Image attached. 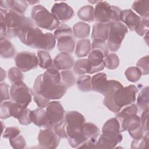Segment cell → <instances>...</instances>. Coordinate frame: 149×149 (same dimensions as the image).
I'll return each instance as SVG.
<instances>
[{"instance_id": "8d00e7d4", "label": "cell", "mask_w": 149, "mask_h": 149, "mask_svg": "<svg viewBox=\"0 0 149 149\" xmlns=\"http://www.w3.org/2000/svg\"><path fill=\"white\" fill-rule=\"evenodd\" d=\"M105 66L109 69H115L119 65V59L118 55L114 53L108 54L104 59Z\"/></svg>"}, {"instance_id": "816d5d0a", "label": "cell", "mask_w": 149, "mask_h": 149, "mask_svg": "<svg viewBox=\"0 0 149 149\" xmlns=\"http://www.w3.org/2000/svg\"><path fill=\"white\" fill-rule=\"evenodd\" d=\"M148 109L143 111V112L140 118L141 126L144 132H147L148 129Z\"/></svg>"}, {"instance_id": "9c48e42d", "label": "cell", "mask_w": 149, "mask_h": 149, "mask_svg": "<svg viewBox=\"0 0 149 149\" xmlns=\"http://www.w3.org/2000/svg\"><path fill=\"white\" fill-rule=\"evenodd\" d=\"M10 95L13 102L24 107H27L31 101V89L23 81L12 84Z\"/></svg>"}, {"instance_id": "681fc988", "label": "cell", "mask_w": 149, "mask_h": 149, "mask_svg": "<svg viewBox=\"0 0 149 149\" xmlns=\"http://www.w3.org/2000/svg\"><path fill=\"white\" fill-rule=\"evenodd\" d=\"M20 133V130L19 128L17 127H7L3 133L2 137L9 140L18 136Z\"/></svg>"}, {"instance_id": "83f0119b", "label": "cell", "mask_w": 149, "mask_h": 149, "mask_svg": "<svg viewBox=\"0 0 149 149\" xmlns=\"http://www.w3.org/2000/svg\"><path fill=\"white\" fill-rule=\"evenodd\" d=\"M91 42L88 39H82L77 41L76 47L75 54L78 58L87 56L91 52Z\"/></svg>"}, {"instance_id": "5bb4252c", "label": "cell", "mask_w": 149, "mask_h": 149, "mask_svg": "<svg viewBox=\"0 0 149 149\" xmlns=\"http://www.w3.org/2000/svg\"><path fill=\"white\" fill-rule=\"evenodd\" d=\"M51 13L61 22L70 20L74 16V11L68 3L61 2L55 3L51 8Z\"/></svg>"}, {"instance_id": "e0dca14e", "label": "cell", "mask_w": 149, "mask_h": 149, "mask_svg": "<svg viewBox=\"0 0 149 149\" xmlns=\"http://www.w3.org/2000/svg\"><path fill=\"white\" fill-rule=\"evenodd\" d=\"M120 132L127 130L129 133L142 127L141 126L140 118L137 114H131L123 118L120 121Z\"/></svg>"}, {"instance_id": "ba28073f", "label": "cell", "mask_w": 149, "mask_h": 149, "mask_svg": "<svg viewBox=\"0 0 149 149\" xmlns=\"http://www.w3.org/2000/svg\"><path fill=\"white\" fill-rule=\"evenodd\" d=\"M109 24L107 45L111 51L116 52L119 49L122 42L127 33V27L121 22H112Z\"/></svg>"}, {"instance_id": "cb8c5ba5", "label": "cell", "mask_w": 149, "mask_h": 149, "mask_svg": "<svg viewBox=\"0 0 149 149\" xmlns=\"http://www.w3.org/2000/svg\"><path fill=\"white\" fill-rule=\"evenodd\" d=\"M122 140L119 138L102 134L97 140V148H113Z\"/></svg>"}, {"instance_id": "7402d4cb", "label": "cell", "mask_w": 149, "mask_h": 149, "mask_svg": "<svg viewBox=\"0 0 149 149\" xmlns=\"http://www.w3.org/2000/svg\"><path fill=\"white\" fill-rule=\"evenodd\" d=\"M109 24L96 23L93 27L91 38L93 41H105L108 39Z\"/></svg>"}, {"instance_id": "52a82bcc", "label": "cell", "mask_w": 149, "mask_h": 149, "mask_svg": "<svg viewBox=\"0 0 149 149\" xmlns=\"http://www.w3.org/2000/svg\"><path fill=\"white\" fill-rule=\"evenodd\" d=\"M54 36L58 41L57 47L59 51L72 53L75 47V40L73 38V30L66 24H61L55 30Z\"/></svg>"}, {"instance_id": "30bf717a", "label": "cell", "mask_w": 149, "mask_h": 149, "mask_svg": "<svg viewBox=\"0 0 149 149\" xmlns=\"http://www.w3.org/2000/svg\"><path fill=\"white\" fill-rule=\"evenodd\" d=\"M64 109L59 101L49 102L46 107L47 125L45 128L53 129L54 126L64 118Z\"/></svg>"}, {"instance_id": "484cf974", "label": "cell", "mask_w": 149, "mask_h": 149, "mask_svg": "<svg viewBox=\"0 0 149 149\" xmlns=\"http://www.w3.org/2000/svg\"><path fill=\"white\" fill-rule=\"evenodd\" d=\"M31 122L38 127L45 128L47 125L45 111L44 108H38L31 112Z\"/></svg>"}, {"instance_id": "74e56055", "label": "cell", "mask_w": 149, "mask_h": 149, "mask_svg": "<svg viewBox=\"0 0 149 149\" xmlns=\"http://www.w3.org/2000/svg\"><path fill=\"white\" fill-rule=\"evenodd\" d=\"M125 75L129 81L134 83L139 80L142 74L140 70L137 67L131 66L125 70Z\"/></svg>"}, {"instance_id": "2e32d148", "label": "cell", "mask_w": 149, "mask_h": 149, "mask_svg": "<svg viewBox=\"0 0 149 149\" xmlns=\"http://www.w3.org/2000/svg\"><path fill=\"white\" fill-rule=\"evenodd\" d=\"M120 21L123 22L130 31H136L141 23V17L132 9H125L120 13Z\"/></svg>"}, {"instance_id": "603a6c76", "label": "cell", "mask_w": 149, "mask_h": 149, "mask_svg": "<svg viewBox=\"0 0 149 149\" xmlns=\"http://www.w3.org/2000/svg\"><path fill=\"white\" fill-rule=\"evenodd\" d=\"M108 80L105 73H98L91 77L92 90L104 95L107 88Z\"/></svg>"}, {"instance_id": "d4e9b609", "label": "cell", "mask_w": 149, "mask_h": 149, "mask_svg": "<svg viewBox=\"0 0 149 149\" xmlns=\"http://www.w3.org/2000/svg\"><path fill=\"white\" fill-rule=\"evenodd\" d=\"M0 52L3 58H12L15 54V46L6 37L0 38Z\"/></svg>"}, {"instance_id": "ac0fdd59", "label": "cell", "mask_w": 149, "mask_h": 149, "mask_svg": "<svg viewBox=\"0 0 149 149\" xmlns=\"http://www.w3.org/2000/svg\"><path fill=\"white\" fill-rule=\"evenodd\" d=\"M104 58L105 56L101 51L97 49H92L87 58L91 65L90 74L94 73L104 69L105 67Z\"/></svg>"}, {"instance_id": "bcb514c9", "label": "cell", "mask_w": 149, "mask_h": 149, "mask_svg": "<svg viewBox=\"0 0 149 149\" xmlns=\"http://www.w3.org/2000/svg\"><path fill=\"white\" fill-rule=\"evenodd\" d=\"M136 67L140 70L142 75L148 74V56L140 58L137 62Z\"/></svg>"}, {"instance_id": "60d3db41", "label": "cell", "mask_w": 149, "mask_h": 149, "mask_svg": "<svg viewBox=\"0 0 149 149\" xmlns=\"http://www.w3.org/2000/svg\"><path fill=\"white\" fill-rule=\"evenodd\" d=\"M148 133L143 136V137L139 139H134L132 142V148H148Z\"/></svg>"}, {"instance_id": "d6a6232c", "label": "cell", "mask_w": 149, "mask_h": 149, "mask_svg": "<svg viewBox=\"0 0 149 149\" xmlns=\"http://www.w3.org/2000/svg\"><path fill=\"white\" fill-rule=\"evenodd\" d=\"M149 87L148 86L143 88L140 93L139 94L137 100V106L140 109L144 111L148 109L149 104Z\"/></svg>"}, {"instance_id": "d590c367", "label": "cell", "mask_w": 149, "mask_h": 149, "mask_svg": "<svg viewBox=\"0 0 149 149\" xmlns=\"http://www.w3.org/2000/svg\"><path fill=\"white\" fill-rule=\"evenodd\" d=\"M148 5V1H136L133 3L132 8L143 17L149 15Z\"/></svg>"}, {"instance_id": "b9f144b4", "label": "cell", "mask_w": 149, "mask_h": 149, "mask_svg": "<svg viewBox=\"0 0 149 149\" xmlns=\"http://www.w3.org/2000/svg\"><path fill=\"white\" fill-rule=\"evenodd\" d=\"M31 93L33 96V99L34 102L39 108H45L48 104V103L50 102L49 99L45 98V97L42 96L40 94L37 93L33 89H31Z\"/></svg>"}, {"instance_id": "8fae6325", "label": "cell", "mask_w": 149, "mask_h": 149, "mask_svg": "<svg viewBox=\"0 0 149 149\" xmlns=\"http://www.w3.org/2000/svg\"><path fill=\"white\" fill-rule=\"evenodd\" d=\"M64 119L66 123L68 137L81 132V127L86 121L84 116L81 113L74 111H67L64 115Z\"/></svg>"}, {"instance_id": "ab89813d", "label": "cell", "mask_w": 149, "mask_h": 149, "mask_svg": "<svg viewBox=\"0 0 149 149\" xmlns=\"http://www.w3.org/2000/svg\"><path fill=\"white\" fill-rule=\"evenodd\" d=\"M137 111H138V107L137 105L134 104H130L129 106L125 107L121 111H119V112H118L116 115L115 118L118 120V121H120L123 118H124L126 116H127L131 114H137Z\"/></svg>"}, {"instance_id": "d6986e66", "label": "cell", "mask_w": 149, "mask_h": 149, "mask_svg": "<svg viewBox=\"0 0 149 149\" xmlns=\"http://www.w3.org/2000/svg\"><path fill=\"white\" fill-rule=\"evenodd\" d=\"M54 65L56 69L59 70H69L74 64L73 58L69 53L61 52L54 58Z\"/></svg>"}, {"instance_id": "ffe728a7", "label": "cell", "mask_w": 149, "mask_h": 149, "mask_svg": "<svg viewBox=\"0 0 149 149\" xmlns=\"http://www.w3.org/2000/svg\"><path fill=\"white\" fill-rule=\"evenodd\" d=\"M102 134L109 135L113 137L123 139L120 134V124L116 118H112L108 120L102 128Z\"/></svg>"}, {"instance_id": "7dc6e473", "label": "cell", "mask_w": 149, "mask_h": 149, "mask_svg": "<svg viewBox=\"0 0 149 149\" xmlns=\"http://www.w3.org/2000/svg\"><path fill=\"white\" fill-rule=\"evenodd\" d=\"M9 143L11 146L15 149H22L24 148L26 145L24 137L20 134L14 138L9 139Z\"/></svg>"}, {"instance_id": "db71d44e", "label": "cell", "mask_w": 149, "mask_h": 149, "mask_svg": "<svg viewBox=\"0 0 149 149\" xmlns=\"http://www.w3.org/2000/svg\"><path fill=\"white\" fill-rule=\"evenodd\" d=\"M27 3H30V5H34V4L36 3H38V2H39V1H27Z\"/></svg>"}, {"instance_id": "f5cc1de1", "label": "cell", "mask_w": 149, "mask_h": 149, "mask_svg": "<svg viewBox=\"0 0 149 149\" xmlns=\"http://www.w3.org/2000/svg\"><path fill=\"white\" fill-rule=\"evenodd\" d=\"M97 138L88 139L82 146L80 147L81 148H97Z\"/></svg>"}, {"instance_id": "9a60e30c", "label": "cell", "mask_w": 149, "mask_h": 149, "mask_svg": "<svg viewBox=\"0 0 149 149\" xmlns=\"http://www.w3.org/2000/svg\"><path fill=\"white\" fill-rule=\"evenodd\" d=\"M31 111L27 107H22L14 102H12L10 115L17 119L21 125H28L32 122L31 119Z\"/></svg>"}, {"instance_id": "e575fe53", "label": "cell", "mask_w": 149, "mask_h": 149, "mask_svg": "<svg viewBox=\"0 0 149 149\" xmlns=\"http://www.w3.org/2000/svg\"><path fill=\"white\" fill-rule=\"evenodd\" d=\"M78 88L81 91L87 92L92 90L91 77L90 75H83L80 76L76 81Z\"/></svg>"}, {"instance_id": "7a4b0ae2", "label": "cell", "mask_w": 149, "mask_h": 149, "mask_svg": "<svg viewBox=\"0 0 149 149\" xmlns=\"http://www.w3.org/2000/svg\"><path fill=\"white\" fill-rule=\"evenodd\" d=\"M0 20L4 22L7 30V36L12 38L17 37L22 28L33 21L29 17L17 12L0 9Z\"/></svg>"}, {"instance_id": "7c38bea8", "label": "cell", "mask_w": 149, "mask_h": 149, "mask_svg": "<svg viewBox=\"0 0 149 149\" xmlns=\"http://www.w3.org/2000/svg\"><path fill=\"white\" fill-rule=\"evenodd\" d=\"M16 67L23 72H27L36 69L38 65L37 56L34 52L22 51L17 53L15 58Z\"/></svg>"}, {"instance_id": "277c9868", "label": "cell", "mask_w": 149, "mask_h": 149, "mask_svg": "<svg viewBox=\"0 0 149 149\" xmlns=\"http://www.w3.org/2000/svg\"><path fill=\"white\" fill-rule=\"evenodd\" d=\"M31 17L36 26L44 29L52 31L56 29L60 24L56 17L41 5L33 7Z\"/></svg>"}, {"instance_id": "4fadbf2b", "label": "cell", "mask_w": 149, "mask_h": 149, "mask_svg": "<svg viewBox=\"0 0 149 149\" xmlns=\"http://www.w3.org/2000/svg\"><path fill=\"white\" fill-rule=\"evenodd\" d=\"M60 139L53 129L48 128L40 130L38 135L39 145L45 148H56L59 144Z\"/></svg>"}, {"instance_id": "4316f807", "label": "cell", "mask_w": 149, "mask_h": 149, "mask_svg": "<svg viewBox=\"0 0 149 149\" xmlns=\"http://www.w3.org/2000/svg\"><path fill=\"white\" fill-rule=\"evenodd\" d=\"M90 26L84 22H78L73 26V33L75 37L77 38H85L89 36Z\"/></svg>"}, {"instance_id": "7bdbcfd3", "label": "cell", "mask_w": 149, "mask_h": 149, "mask_svg": "<svg viewBox=\"0 0 149 149\" xmlns=\"http://www.w3.org/2000/svg\"><path fill=\"white\" fill-rule=\"evenodd\" d=\"M66 123L63 118L59 123L56 124L53 127L54 131L60 138L65 139L68 137L66 130Z\"/></svg>"}, {"instance_id": "f1b7e54d", "label": "cell", "mask_w": 149, "mask_h": 149, "mask_svg": "<svg viewBox=\"0 0 149 149\" xmlns=\"http://www.w3.org/2000/svg\"><path fill=\"white\" fill-rule=\"evenodd\" d=\"M37 58L38 61V65L40 68L48 69L52 67H55L54 62L49 53L47 51L40 50L37 52Z\"/></svg>"}, {"instance_id": "4dcf8cb0", "label": "cell", "mask_w": 149, "mask_h": 149, "mask_svg": "<svg viewBox=\"0 0 149 149\" xmlns=\"http://www.w3.org/2000/svg\"><path fill=\"white\" fill-rule=\"evenodd\" d=\"M91 70L90 63L88 59L84 58L77 60L73 64V70L77 74H90Z\"/></svg>"}, {"instance_id": "11a10c76", "label": "cell", "mask_w": 149, "mask_h": 149, "mask_svg": "<svg viewBox=\"0 0 149 149\" xmlns=\"http://www.w3.org/2000/svg\"><path fill=\"white\" fill-rule=\"evenodd\" d=\"M148 32L144 36V39L146 40V41L147 44H148Z\"/></svg>"}, {"instance_id": "1f68e13d", "label": "cell", "mask_w": 149, "mask_h": 149, "mask_svg": "<svg viewBox=\"0 0 149 149\" xmlns=\"http://www.w3.org/2000/svg\"><path fill=\"white\" fill-rule=\"evenodd\" d=\"M94 9L91 5H86L81 7L77 12V16L81 20L91 22L94 20Z\"/></svg>"}, {"instance_id": "8992f818", "label": "cell", "mask_w": 149, "mask_h": 149, "mask_svg": "<svg viewBox=\"0 0 149 149\" xmlns=\"http://www.w3.org/2000/svg\"><path fill=\"white\" fill-rule=\"evenodd\" d=\"M120 12L119 7L111 6L107 1H98L94 10V20L102 23L120 22Z\"/></svg>"}, {"instance_id": "c3c4849f", "label": "cell", "mask_w": 149, "mask_h": 149, "mask_svg": "<svg viewBox=\"0 0 149 149\" xmlns=\"http://www.w3.org/2000/svg\"><path fill=\"white\" fill-rule=\"evenodd\" d=\"M91 49H97L101 51L104 54L105 57L108 55V47L105 41H93L91 44Z\"/></svg>"}, {"instance_id": "3957f363", "label": "cell", "mask_w": 149, "mask_h": 149, "mask_svg": "<svg viewBox=\"0 0 149 149\" xmlns=\"http://www.w3.org/2000/svg\"><path fill=\"white\" fill-rule=\"evenodd\" d=\"M45 33L36 26L33 21L24 26L20 30L17 37L20 41L31 48L41 49Z\"/></svg>"}, {"instance_id": "6da1fadb", "label": "cell", "mask_w": 149, "mask_h": 149, "mask_svg": "<svg viewBox=\"0 0 149 149\" xmlns=\"http://www.w3.org/2000/svg\"><path fill=\"white\" fill-rule=\"evenodd\" d=\"M137 93L138 89L134 85L124 87L118 81L108 80L103 102L109 111L117 113L123 107L135 102Z\"/></svg>"}, {"instance_id": "836d02e7", "label": "cell", "mask_w": 149, "mask_h": 149, "mask_svg": "<svg viewBox=\"0 0 149 149\" xmlns=\"http://www.w3.org/2000/svg\"><path fill=\"white\" fill-rule=\"evenodd\" d=\"M61 74V84L66 88L73 86L76 82V79L72 72L69 70H62Z\"/></svg>"}, {"instance_id": "ee69618b", "label": "cell", "mask_w": 149, "mask_h": 149, "mask_svg": "<svg viewBox=\"0 0 149 149\" xmlns=\"http://www.w3.org/2000/svg\"><path fill=\"white\" fill-rule=\"evenodd\" d=\"M148 15H147L141 18L140 24L139 27L137 28V29L135 31L136 33L140 36H145L148 32V28H149Z\"/></svg>"}, {"instance_id": "5b68a950", "label": "cell", "mask_w": 149, "mask_h": 149, "mask_svg": "<svg viewBox=\"0 0 149 149\" xmlns=\"http://www.w3.org/2000/svg\"><path fill=\"white\" fill-rule=\"evenodd\" d=\"M33 90L49 100H58L65 94L67 88L62 84L55 85L44 80L41 74L36 77Z\"/></svg>"}, {"instance_id": "f546056e", "label": "cell", "mask_w": 149, "mask_h": 149, "mask_svg": "<svg viewBox=\"0 0 149 149\" xmlns=\"http://www.w3.org/2000/svg\"><path fill=\"white\" fill-rule=\"evenodd\" d=\"M81 133L88 140L90 138H97L100 134L99 128L94 123L85 122L81 127Z\"/></svg>"}, {"instance_id": "f35d334b", "label": "cell", "mask_w": 149, "mask_h": 149, "mask_svg": "<svg viewBox=\"0 0 149 149\" xmlns=\"http://www.w3.org/2000/svg\"><path fill=\"white\" fill-rule=\"evenodd\" d=\"M8 78L10 81L13 84L23 80L24 76L22 71L17 68H11L8 71Z\"/></svg>"}, {"instance_id": "f6af8a7d", "label": "cell", "mask_w": 149, "mask_h": 149, "mask_svg": "<svg viewBox=\"0 0 149 149\" xmlns=\"http://www.w3.org/2000/svg\"><path fill=\"white\" fill-rule=\"evenodd\" d=\"M13 101H3L1 103V112H0V118L1 119H7L11 116L10 115V109L11 106Z\"/></svg>"}, {"instance_id": "f907efd6", "label": "cell", "mask_w": 149, "mask_h": 149, "mask_svg": "<svg viewBox=\"0 0 149 149\" xmlns=\"http://www.w3.org/2000/svg\"><path fill=\"white\" fill-rule=\"evenodd\" d=\"M9 85L7 84L6 83H1L0 84L1 103L10 98V95L9 91Z\"/></svg>"}, {"instance_id": "44dd1931", "label": "cell", "mask_w": 149, "mask_h": 149, "mask_svg": "<svg viewBox=\"0 0 149 149\" xmlns=\"http://www.w3.org/2000/svg\"><path fill=\"white\" fill-rule=\"evenodd\" d=\"M1 8L8 10H12L24 15L28 7L26 1H1Z\"/></svg>"}]
</instances>
